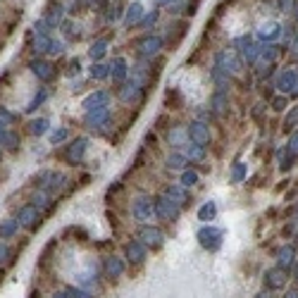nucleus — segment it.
<instances>
[{"label": "nucleus", "mask_w": 298, "mask_h": 298, "mask_svg": "<svg viewBox=\"0 0 298 298\" xmlns=\"http://www.w3.org/2000/svg\"><path fill=\"white\" fill-rule=\"evenodd\" d=\"M64 174L60 172H41L39 177H36V186L43 191V193H48V196H53V193H57L60 188L64 186Z\"/></svg>", "instance_id": "nucleus-1"}, {"label": "nucleus", "mask_w": 298, "mask_h": 298, "mask_svg": "<svg viewBox=\"0 0 298 298\" xmlns=\"http://www.w3.org/2000/svg\"><path fill=\"white\" fill-rule=\"evenodd\" d=\"M153 208H155L157 217H162V220H167V222L179 217V205H174L167 196H157L155 201H153Z\"/></svg>", "instance_id": "nucleus-2"}, {"label": "nucleus", "mask_w": 298, "mask_h": 298, "mask_svg": "<svg viewBox=\"0 0 298 298\" xmlns=\"http://www.w3.org/2000/svg\"><path fill=\"white\" fill-rule=\"evenodd\" d=\"M222 239H224V234L215 227H203L198 231V241H201V246L208 248V251H217L222 246Z\"/></svg>", "instance_id": "nucleus-3"}, {"label": "nucleus", "mask_w": 298, "mask_h": 298, "mask_svg": "<svg viewBox=\"0 0 298 298\" xmlns=\"http://www.w3.org/2000/svg\"><path fill=\"white\" fill-rule=\"evenodd\" d=\"M134 217L139 222H148L153 220V215H155V208H153V198L148 196H139L136 201H134Z\"/></svg>", "instance_id": "nucleus-4"}, {"label": "nucleus", "mask_w": 298, "mask_h": 298, "mask_svg": "<svg viewBox=\"0 0 298 298\" xmlns=\"http://www.w3.org/2000/svg\"><path fill=\"white\" fill-rule=\"evenodd\" d=\"M286 279H289V270L272 267V270H267L265 272V289H270V291L282 289L284 284H286Z\"/></svg>", "instance_id": "nucleus-5"}, {"label": "nucleus", "mask_w": 298, "mask_h": 298, "mask_svg": "<svg viewBox=\"0 0 298 298\" xmlns=\"http://www.w3.org/2000/svg\"><path fill=\"white\" fill-rule=\"evenodd\" d=\"M139 241L143 246H153V248H160L165 243V234L155 227H141L139 229Z\"/></svg>", "instance_id": "nucleus-6"}, {"label": "nucleus", "mask_w": 298, "mask_h": 298, "mask_svg": "<svg viewBox=\"0 0 298 298\" xmlns=\"http://www.w3.org/2000/svg\"><path fill=\"white\" fill-rule=\"evenodd\" d=\"M17 222H19L22 227H26V229H36L41 224V215H39V210L29 203V205H24L22 210L17 212Z\"/></svg>", "instance_id": "nucleus-7"}, {"label": "nucleus", "mask_w": 298, "mask_h": 298, "mask_svg": "<svg viewBox=\"0 0 298 298\" xmlns=\"http://www.w3.org/2000/svg\"><path fill=\"white\" fill-rule=\"evenodd\" d=\"M124 255L131 265H141L143 260H146V246H143L141 241H131L124 248Z\"/></svg>", "instance_id": "nucleus-8"}, {"label": "nucleus", "mask_w": 298, "mask_h": 298, "mask_svg": "<svg viewBox=\"0 0 298 298\" xmlns=\"http://www.w3.org/2000/svg\"><path fill=\"white\" fill-rule=\"evenodd\" d=\"M188 136H191L198 146H205V143L210 141V129H208V124H203V122H193V124L188 126Z\"/></svg>", "instance_id": "nucleus-9"}, {"label": "nucleus", "mask_w": 298, "mask_h": 298, "mask_svg": "<svg viewBox=\"0 0 298 298\" xmlns=\"http://www.w3.org/2000/svg\"><path fill=\"white\" fill-rule=\"evenodd\" d=\"M108 119H110L108 105H105V108H93V110L86 115V124L91 126V129H95V126H105L108 124Z\"/></svg>", "instance_id": "nucleus-10"}, {"label": "nucleus", "mask_w": 298, "mask_h": 298, "mask_svg": "<svg viewBox=\"0 0 298 298\" xmlns=\"http://www.w3.org/2000/svg\"><path fill=\"white\" fill-rule=\"evenodd\" d=\"M162 48V39L160 36H146V39L139 41V53L141 55H155L157 50Z\"/></svg>", "instance_id": "nucleus-11"}, {"label": "nucleus", "mask_w": 298, "mask_h": 298, "mask_svg": "<svg viewBox=\"0 0 298 298\" xmlns=\"http://www.w3.org/2000/svg\"><path fill=\"white\" fill-rule=\"evenodd\" d=\"M105 275L110 277V279H117V277H122V275H124V260L117 258V255L105 258Z\"/></svg>", "instance_id": "nucleus-12"}, {"label": "nucleus", "mask_w": 298, "mask_h": 298, "mask_svg": "<svg viewBox=\"0 0 298 298\" xmlns=\"http://www.w3.org/2000/svg\"><path fill=\"white\" fill-rule=\"evenodd\" d=\"M29 67H31V72L41 79V81H53V77H55V72H53V64L43 62V60H34Z\"/></svg>", "instance_id": "nucleus-13"}, {"label": "nucleus", "mask_w": 298, "mask_h": 298, "mask_svg": "<svg viewBox=\"0 0 298 298\" xmlns=\"http://www.w3.org/2000/svg\"><path fill=\"white\" fill-rule=\"evenodd\" d=\"M86 146H88L86 139L72 141L70 146H67V160H70V162H79V160L84 157V153H86Z\"/></svg>", "instance_id": "nucleus-14"}, {"label": "nucleus", "mask_w": 298, "mask_h": 298, "mask_svg": "<svg viewBox=\"0 0 298 298\" xmlns=\"http://www.w3.org/2000/svg\"><path fill=\"white\" fill-rule=\"evenodd\" d=\"M162 196H167V198H170V201H172L174 205H179V208L188 205V193L184 191V188H179V186H167Z\"/></svg>", "instance_id": "nucleus-15"}, {"label": "nucleus", "mask_w": 298, "mask_h": 298, "mask_svg": "<svg viewBox=\"0 0 298 298\" xmlns=\"http://www.w3.org/2000/svg\"><path fill=\"white\" fill-rule=\"evenodd\" d=\"M293 258H296V248H293V246H284V248H279V251H277V262H279L277 267L289 270V267L293 265Z\"/></svg>", "instance_id": "nucleus-16"}, {"label": "nucleus", "mask_w": 298, "mask_h": 298, "mask_svg": "<svg viewBox=\"0 0 298 298\" xmlns=\"http://www.w3.org/2000/svg\"><path fill=\"white\" fill-rule=\"evenodd\" d=\"M62 12H64L62 5H55V3H53V5L48 8V15L43 17V22H46L48 26H50V29H55L57 24L62 22Z\"/></svg>", "instance_id": "nucleus-17"}, {"label": "nucleus", "mask_w": 298, "mask_h": 298, "mask_svg": "<svg viewBox=\"0 0 298 298\" xmlns=\"http://www.w3.org/2000/svg\"><path fill=\"white\" fill-rule=\"evenodd\" d=\"M119 98H122V101H126V103H136L139 101V98H141V88L136 86V84H126V86H122L119 88Z\"/></svg>", "instance_id": "nucleus-18"}, {"label": "nucleus", "mask_w": 298, "mask_h": 298, "mask_svg": "<svg viewBox=\"0 0 298 298\" xmlns=\"http://www.w3.org/2000/svg\"><path fill=\"white\" fill-rule=\"evenodd\" d=\"M186 136H188V131L184 126H172L170 134H167V139H170L172 146H184V143H186Z\"/></svg>", "instance_id": "nucleus-19"}, {"label": "nucleus", "mask_w": 298, "mask_h": 298, "mask_svg": "<svg viewBox=\"0 0 298 298\" xmlns=\"http://www.w3.org/2000/svg\"><path fill=\"white\" fill-rule=\"evenodd\" d=\"M19 134H15V131H5L3 136H0V146L3 148H8V150H17L19 148Z\"/></svg>", "instance_id": "nucleus-20"}, {"label": "nucleus", "mask_w": 298, "mask_h": 298, "mask_svg": "<svg viewBox=\"0 0 298 298\" xmlns=\"http://www.w3.org/2000/svg\"><path fill=\"white\" fill-rule=\"evenodd\" d=\"M50 43H53V39H50L48 34H36L34 50H36V53H50Z\"/></svg>", "instance_id": "nucleus-21"}, {"label": "nucleus", "mask_w": 298, "mask_h": 298, "mask_svg": "<svg viewBox=\"0 0 298 298\" xmlns=\"http://www.w3.org/2000/svg\"><path fill=\"white\" fill-rule=\"evenodd\" d=\"M105 103H108V93H93L88 95L86 101H84V108H88V110H93V105H98V108H105Z\"/></svg>", "instance_id": "nucleus-22"}, {"label": "nucleus", "mask_w": 298, "mask_h": 298, "mask_svg": "<svg viewBox=\"0 0 298 298\" xmlns=\"http://www.w3.org/2000/svg\"><path fill=\"white\" fill-rule=\"evenodd\" d=\"M227 108H229L227 95H224V93H215V95H212V112H215V115H222Z\"/></svg>", "instance_id": "nucleus-23"}, {"label": "nucleus", "mask_w": 298, "mask_h": 298, "mask_svg": "<svg viewBox=\"0 0 298 298\" xmlns=\"http://www.w3.org/2000/svg\"><path fill=\"white\" fill-rule=\"evenodd\" d=\"M17 227H19V222H15V220L0 222V239L5 241V239H10V236H15L17 234Z\"/></svg>", "instance_id": "nucleus-24"}, {"label": "nucleus", "mask_w": 298, "mask_h": 298, "mask_svg": "<svg viewBox=\"0 0 298 298\" xmlns=\"http://www.w3.org/2000/svg\"><path fill=\"white\" fill-rule=\"evenodd\" d=\"M188 165V157L186 155H179V153H174V155L167 157V167L170 170H184Z\"/></svg>", "instance_id": "nucleus-25"}, {"label": "nucleus", "mask_w": 298, "mask_h": 298, "mask_svg": "<svg viewBox=\"0 0 298 298\" xmlns=\"http://www.w3.org/2000/svg\"><path fill=\"white\" fill-rule=\"evenodd\" d=\"M112 77H115V81H124L126 79V62L122 57H117L115 64H112Z\"/></svg>", "instance_id": "nucleus-26"}, {"label": "nucleus", "mask_w": 298, "mask_h": 298, "mask_svg": "<svg viewBox=\"0 0 298 298\" xmlns=\"http://www.w3.org/2000/svg\"><path fill=\"white\" fill-rule=\"evenodd\" d=\"M29 131H31L34 136H43V134L48 131V119H43V117L34 119L31 124H29Z\"/></svg>", "instance_id": "nucleus-27"}, {"label": "nucleus", "mask_w": 298, "mask_h": 298, "mask_svg": "<svg viewBox=\"0 0 298 298\" xmlns=\"http://www.w3.org/2000/svg\"><path fill=\"white\" fill-rule=\"evenodd\" d=\"M48 203H50V196H48V193H43V191H39V193H34V196H31V205L36 208V210L48 208Z\"/></svg>", "instance_id": "nucleus-28"}, {"label": "nucleus", "mask_w": 298, "mask_h": 298, "mask_svg": "<svg viewBox=\"0 0 298 298\" xmlns=\"http://www.w3.org/2000/svg\"><path fill=\"white\" fill-rule=\"evenodd\" d=\"M215 215H217V208H215V203H205L203 208H201V212H198V217H201L203 222H210Z\"/></svg>", "instance_id": "nucleus-29"}, {"label": "nucleus", "mask_w": 298, "mask_h": 298, "mask_svg": "<svg viewBox=\"0 0 298 298\" xmlns=\"http://www.w3.org/2000/svg\"><path fill=\"white\" fill-rule=\"evenodd\" d=\"M136 22H141V5H139V3L129 5V15H126V24H129V26Z\"/></svg>", "instance_id": "nucleus-30"}, {"label": "nucleus", "mask_w": 298, "mask_h": 298, "mask_svg": "<svg viewBox=\"0 0 298 298\" xmlns=\"http://www.w3.org/2000/svg\"><path fill=\"white\" fill-rule=\"evenodd\" d=\"M186 157H191V160H203V157H205V146H198V143L188 146Z\"/></svg>", "instance_id": "nucleus-31"}, {"label": "nucleus", "mask_w": 298, "mask_h": 298, "mask_svg": "<svg viewBox=\"0 0 298 298\" xmlns=\"http://www.w3.org/2000/svg\"><path fill=\"white\" fill-rule=\"evenodd\" d=\"M293 86H296V74H293V72H286L282 77V81H279V88H282V91H291Z\"/></svg>", "instance_id": "nucleus-32"}, {"label": "nucleus", "mask_w": 298, "mask_h": 298, "mask_svg": "<svg viewBox=\"0 0 298 298\" xmlns=\"http://www.w3.org/2000/svg\"><path fill=\"white\" fill-rule=\"evenodd\" d=\"M181 184H184V186H196L198 184V172H191V170H186V172L181 174Z\"/></svg>", "instance_id": "nucleus-33"}, {"label": "nucleus", "mask_w": 298, "mask_h": 298, "mask_svg": "<svg viewBox=\"0 0 298 298\" xmlns=\"http://www.w3.org/2000/svg\"><path fill=\"white\" fill-rule=\"evenodd\" d=\"M103 55H105V41H98V43L91 46V57H93V60H101Z\"/></svg>", "instance_id": "nucleus-34"}, {"label": "nucleus", "mask_w": 298, "mask_h": 298, "mask_svg": "<svg viewBox=\"0 0 298 298\" xmlns=\"http://www.w3.org/2000/svg\"><path fill=\"white\" fill-rule=\"evenodd\" d=\"M108 74H110V72H108L105 64H93V67H91V77L93 79H105Z\"/></svg>", "instance_id": "nucleus-35"}, {"label": "nucleus", "mask_w": 298, "mask_h": 298, "mask_svg": "<svg viewBox=\"0 0 298 298\" xmlns=\"http://www.w3.org/2000/svg\"><path fill=\"white\" fill-rule=\"evenodd\" d=\"M46 95H48V91L43 88V91H41V93H36V98H34V101L29 103V108H26V110H29V112H31V110H36V105H41V103L46 101Z\"/></svg>", "instance_id": "nucleus-36"}, {"label": "nucleus", "mask_w": 298, "mask_h": 298, "mask_svg": "<svg viewBox=\"0 0 298 298\" xmlns=\"http://www.w3.org/2000/svg\"><path fill=\"white\" fill-rule=\"evenodd\" d=\"M67 293H70V298H93L88 291H84V289H67Z\"/></svg>", "instance_id": "nucleus-37"}, {"label": "nucleus", "mask_w": 298, "mask_h": 298, "mask_svg": "<svg viewBox=\"0 0 298 298\" xmlns=\"http://www.w3.org/2000/svg\"><path fill=\"white\" fill-rule=\"evenodd\" d=\"M64 139H67V131H64V129H55V131L50 134V141L53 143H60V141H64Z\"/></svg>", "instance_id": "nucleus-38"}, {"label": "nucleus", "mask_w": 298, "mask_h": 298, "mask_svg": "<svg viewBox=\"0 0 298 298\" xmlns=\"http://www.w3.org/2000/svg\"><path fill=\"white\" fill-rule=\"evenodd\" d=\"M284 108H286V98H275V101H272V110L282 112Z\"/></svg>", "instance_id": "nucleus-39"}, {"label": "nucleus", "mask_w": 298, "mask_h": 298, "mask_svg": "<svg viewBox=\"0 0 298 298\" xmlns=\"http://www.w3.org/2000/svg\"><path fill=\"white\" fill-rule=\"evenodd\" d=\"M0 122H5V124H8V122H15V115L8 112L5 108H0Z\"/></svg>", "instance_id": "nucleus-40"}, {"label": "nucleus", "mask_w": 298, "mask_h": 298, "mask_svg": "<svg viewBox=\"0 0 298 298\" xmlns=\"http://www.w3.org/2000/svg\"><path fill=\"white\" fill-rule=\"evenodd\" d=\"M289 155H293V157L298 155V134H293V139H291V146H289Z\"/></svg>", "instance_id": "nucleus-41"}, {"label": "nucleus", "mask_w": 298, "mask_h": 298, "mask_svg": "<svg viewBox=\"0 0 298 298\" xmlns=\"http://www.w3.org/2000/svg\"><path fill=\"white\" fill-rule=\"evenodd\" d=\"M62 43H60V41H53V43H50V53H53V55H60V53H62Z\"/></svg>", "instance_id": "nucleus-42"}, {"label": "nucleus", "mask_w": 298, "mask_h": 298, "mask_svg": "<svg viewBox=\"0 0 298 298\" xmlns=\"http://www.w3.org/2000/svg\"><path fill=\"white\" fill-rule=\"evenodd\" d=\"M231 179H234V181H241V179H243V165H241V162L236 165L234 174H231Z\"/></svg>", "instance_id": "nucleus-43"}, {"label": "nucleus", "mask_w": 298, "mask_h": 298, "mask_svg": "<svg viewBox=\"0 0 298 298\" xmlns=\"http://www.w3.org/2000/svg\"><path fill=\"white\" fill-rule=\"evenodd\" d=\"M8 258H10V248L5 243H0V262H5Z\"/></svg>", "instance_id": "nucleus-44"}, {"label": "nucleus", "mask_w": 298, "mask_h": 298, "mask_svg": "<svg viewBox=\"0 0 298 298\" xmlns=\"http://www.w3.org/2000/svg\"><path fill=\"white\" fill-rule=\"evenodd\" d=\"M119 12H122V8L119 5H115V8H110V15H108V19H117Z\"/></svg>", "instance_id": "nucleus-45"}, {"label": "nucleus", "mask_w": 298, "mask_h": 298, "mask_svg": "<svg viewBox=\"0 0 298 298\" xmlns=\"http://www.w3.org/2000/svg\"><path fill=\"white\" fill-rule=\"evenodd\" d=\"M157 22V10H153V15H148L143 19V24H155Z\"/></svg>", "instance_id": "nucleus-46"}, {"label": "nucleus", "mask_w": 298, "mask_h": 298, "mask_svg": "<svg viewBox=\"0 0 298 298\" xmlns=\"http://www.w3.org/2000/svg\"><path fill=\"white\" fill-rule=\"evenodd\" d=\"M255 298H277V296L272 293V291H260V293H258Z\"/></svg>", "instance_id": "nucleus-47"}, {"label": "nucleus", "mask_w": 298, "mask_h": 298, "mask_svg": "<svg viewBox=\"0 0 298 298\" xmlns=\"http://www.w3.org/2000/svg\"><path fill=\"white\" fill-rule=\"evenodd\" d=\"M74 72L79 74V60H74V62L70 64V74H74Z\"/></svg>", "instance_id": "nucleus-48"}, {"label": "nucleus", "mask_w": 298, "mask_h": 298, "mask_svg": "<svg viewBox=\"0 0 298 298\" xmlns=\"http://www.w3.org/2000/svg\"><path fill=\"white\" fill-rule=\"evenodd\" d=\"M282 8L284 10H291V8H293V0H282Z\"/></svg>", "instance_id": "nucleus-49"}, {"label": "nucleus", "mask_w": 298, "mask_h": 298, "mask_svg": "<svg viewBox=\"0 0 298 298\" xmlns=\"http://www.w3.org/2000/svg\"><path fill=\"white\" fill-rule=\"evenodd\" d=\"M284 298H298V289H291V291H286V296Z\"/></svg>", "instance_id": "nucleus-50"}, {"label": "nucleus", "mask_w": 298, "mask_h": 298, "mask_svg": "<svg viewBox=\"0 0 298 298\" xmlns=\"http://www.w3.org/2000/svg\"><path fill=\"white\" fill-rule=\"evenodd\" d=\"M53 298H70V293H67V291H57Z\"/></svg>", "instance_id": "nucleus-51"}, {"label": "nucleus", "mask_w": 298, "mask_h": 298, "mask_svg": "<svg viewBox=\"0 0 298 298\" xmlns=\"http://www.w3.org/2000/svg\"><path fill=\"white\" fill-rule=\"evenodd\" d=\"M5 131H8V129H5V122H0V136H3Z\"/></svg>", "instance_id": "nucleus-52"}, {"label": "nucleus", "mask_w": 298, "mask_h": 298, "mask_svg": "<svg viewBox=\"0 0 298 298\" xmlns=\"http://www.w3.org/2000/svg\"><path fill=\"white\" fill-rule=\"evenodd\" d=\"M293 279L298 282V262H296V270H293Z\"/></svg>", "instance_id": "nucleus-53"}, {"label": "nucleus", "mask_w": 298, "mask_h": 298, "mask_svg": "<svg viewBox=\"0 0 298 298\" xmlns=\"http://www.w3.org/2000/svg\"><path fill=\"white\" fill-rule=\"evenodd\" d=\"M157 3H160V5H170L172 0H157Z\"/></svg>", "instance_id": "nucleus-54"}, {"label": "nucleus", "mask_w": 298, "mask_h": 298, "mask_svg": "<svg viewBox=\"0 0 298 298\" xmlns=\"http://www.w3.org/2000/svg\"><path fill=\"white\" fill-rule=\"evenodd\" d=\"M296 212H298V205H296Z\"/></svg>", "instance_id": "nucleus-55"}]
</instances>
